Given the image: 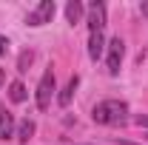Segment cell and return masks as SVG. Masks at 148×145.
<instances>
[{
	"mask_svg": "<svg viewBox=\"0 0 148 145\" xmlns=\"http://www.w3.org/2000/svg\"><path fill=\"white\" fill-rule=\"evenodd\" d=\"M91 117L97 125H123L128 120V105L123 100H103L94 105Z\"/></svg>",
	"mask_w": 148,
	"mask_h": 145,
	"instance_id": "1",
	"label": "cell"
},
{
	"mask_svg": "<svg viewBox=\"0 0 148 145\" xmlns=\"http://www.w3.org/2000/svg\"><path fill=\"white\" fill-rule=\"evenodd\" d=\"M51 97H54V71L46 68L43 77H40V83H37V108L46 111L51 105Z\"/></svg>",
	"mask_w": 148,
	"mask_h": 145,
	"instance_id": "2",
	"label": "cell"
},
{
	"mask_svg": "<svg viewBox=\"0 0 148 145\" xmlns=\"http://www.w3.org/2000/svg\"><path fill=\"white\" fill-rule=\"evenodd\" d=\"M54 0H40L34 9L26 14V23L29 26H43V23H51V17H54Z\"/></svg>",
	"mask_w": 148,
	"mask_h": 145,
	"instance_id": "3",
	"label": "cell"
},
{
	"mask_svg": "<svg viewBox=\"0 0 148 145\" xmlns=\"http://www.w3.org/2000/svg\"><path fill=\"white\" fill-rule=\"evenodd\" d=\"M86 14H88V31L103 34L106 31V3H91L86 9Z\"/></svg>",
	"mask_w": 148,
	"mask_h": 145,
	"instance_id": "4",
	"label": "cell"
},
{
	"mask_svg": "<svg viewBox=\"0 0 148 145\" xmlns=\"http://www.w3.org/2000/svg\"><path fill=\"white\" fill-rule=\"evenodd\" d=\"M123 57H125V43H123L120 37H114L108 43V74H120Z\"/></svg>",
	"mask_w": 148,
	"mask_h": 145,
	"instance_id": "5",
	"label": "cell"
},
{
	"mask_svg": "<svg viewBox=\"0 0 148 145\" xmlns=\"http://www.w3.org/2000/svg\"><path fill=\"white\" fill-rule=\"evenodd\" d=\"M14 134V114L6 108H0V140H6V137H12Z\"/></svg>",
	"mask_w": 148,
	"mask_h": 145,
	"instance_id": "6",
	"label": "cell"
},
{
	"mask_svg": "<svg viewBox=\"0 0 148 145\" xmlns=\"http://www.w3.org/2000/svg\"><path fill=\"white\" fill-rule=\"evenodd\" d=\"M83 14H86V9H83L80 0H69V3H66V20H69L71 26H74V23H80Z\"/></svg>",
	"mask_w": 148,
	"mask_h": 145,
	"instance_id": "7",
	"label": "cell"
},
{
	"mask_svg": "<svg viewBox=\"0 0 148 145\" xmlns=\"http://www.w3.org/2000/svg\"><path fill=\"white\" fill-rule=\"evenodd\" d=\"M77 85H80V77H77V74H74L71 80H69V83H66V88H63V94H60V97H57V100H60V105H63V108H66V105H69V103H71V97H74V91H77Z\"/></svg>",
	"mask_w": 148,
	"mask_h": 145,
	"instance_id": "8",
	"label": "cell"
},
{
	"mask_svg": "<svg viewBox=\"0 0 148 145\" xmlns=\"http://www.w3.org/2000/svg\"><path fill=\"white\" fill-rule=\"evenodd\" d=\"M88 57L91 60L103 57V34H88Z\"/></svg>",
	"mask_w": 148,
	"mask_h": 145,
	"instance_id": "9",
	"label": "cell"
},
{
	"mask_svg": "<svg viewBox=\"0 0 148 145\" xmlns=\"http://www.w3.org/2000/svg\"><path fill=\"white\" fill-rule=\"evenodd\" d=\"M9 100H12V103H23V100H26V85H23L20 80H14V83L9 85Z\"/></svg>",
	"mask_w": 148,
	"mask_h": 145,
	"instance_id": "10",
	"label": "cell"
},
{
	"mask_svg": "<svg viewBox=\"0 0 148 145\" xmlns=\"http://www.w3.org/2000/svg\"><path fill=\"white\" fill-rule=\"evenodd\" d=\"M32 134H34V122H32V120H23L20 128H17V140H20V142H29Z\"/></svg>",
	"mask_w": 148,
	"mask_h": 145,
	"instance_id": "11",
	"label": "cell"
},
{
	"mask_svg": "<svg viewBox=\"0 0 148 145\" xmlns=\"http://www.w3.org/2000/svg\"><path fill=\"white\" fill-rule=\"evenodd\" d=\"M32 60H34V54H32V51H23V54H20V60H17V71H29Z\"/></svg>",
	"mask_w": 148,
	"mask_h": 145,
	"instance_id": "12",
	"label": "cell"
},
{
	"mask_svg": "<svg viewBox=\"0 0 148 145\" xmlns=\"http://www.w3.org/2000/svg\"><path fill=\"white\" fill-rule=\"evenodd\" d=\"M134 122H137V125H140V128H148V114H140V117H137Z\"/></svg>",
	"mask_w": 148,
	"mask_h": 145,
	"instance_id": "13",
	"label": "cell"
},
{
	"mask_svg": "<svg viewBox=\"0 0 148 145\" xmlns=\"http://www.w3.org/2000/svg\"><path fill=\"white\" fill-rule=\"evenodd\" d=\"M6 49H9V40H6V37H3V34H0V57H3V54H6Z\"/></svg>",
	"mask_w": 148,
	"mask_h": 145,
	"instance_id": "14",
	"label": "cell"
},
{
	"mask_svg": "<svg viewBox=\"0 0 148 145\" xmlns=\"http://www.w3.org/2000/svg\"><path fill=\"white\" fill-rule=\"evenodd\" d=\"M3 83H6V71L0 68V85H3Z\"/></svg>",
	"mask_w": 148,
	"mask_h": 145,
	"instance_id": "15",
	"label": "cell"
},
{
	"mask_svg": "<svg viewBox=\"0 0 148 145\" xmlns=\"http://www.w3.org/2000/svg\"><path fill=\"white\" fill-rule=\"evenodd\" d=\"M140 12H143V14H148V3H143V6H140Z\"/></svg>",
	"mask_w": 148,
	"mask_h": 145,
	"instance_id": "16",
	"label": "cell"
},
{
	"mask_svg": "<svg viewBox=\"0 0 148 145\" xmlns=\"http://www.w3.org/2000/svg\"><path fill=\"white\" fill-rule=\"evenodd\" d=\"M120 145H134V142H120Z\"/></svg>",
	"mask_w": 148,
	"mask_h": 145,
	"instance_id": "17",
	"label": "cell"
}]
</instances>
